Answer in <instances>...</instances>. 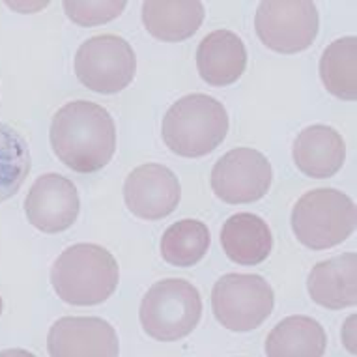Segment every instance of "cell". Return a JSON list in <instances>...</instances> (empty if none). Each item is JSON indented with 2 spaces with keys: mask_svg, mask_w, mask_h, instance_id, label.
<instances>
[{
  "mask_svg": "<svg viewBox=\"0 0 357 357\" xmlns=\"http://www.w3.org/2000/svg\"><path fill=\"white\" fill-rule=\"evenodd\" d=\"M54 155L79 174L98 172L116 150V126L105 107L92 101H70L54 112L49 129Z\"/></svg>",
  "mask_w": 357,
  "mask_h": 357,
  "instance_id": "6da1fadb",
  "label": "cell"
},
{
  "mask_svg": "<svg viewBox=\"0 0 357 357\" xmlns=\"http://www.w3.org/2000/svg\"><path fill=\"white\" fill-rule=\"evenodd\" d=\"M120 281L116 258L105 247L77 243L60 252L51 268V284L62 301L92 307L111 298Z\"/></svg>",
  "mask_w": 357,
  "mask_h": 357,
  "instance_id": "7a4b0ae2",
  "label": "cell"
},
{
  "mask_svg": "<svg viewBox=\"0 0 357 357\" xmlns=\"http://www.w3.org/2000/svg\"><path fill=\"white\" fill-rule=\"evenodd\" d=\"M229 133V112L208 94H188L169 107L161 135L170 152L182 158H202L215 150Z\"/></svg>",
  "mask_w": 357,
  "mask_h": 357,
  "instance_id": "3957f363",
  "label": "cell"
},
{
  "mask_svg": "<svg viewBox=\"0 0 357 357\" xmlns=\"http://www.w3.org/2000/svg\"><path fill=\"white\" fill-rule=\"evenodd\" d=\"M292 230L299 243L314 251L339 245L356 230L354 200L339 189L307 191L294 206Z\"/></svg>",
  "mask_w": 357,
  "mask_h": 357,
  "instance_id": "277c9868",
  "label": "cell"
},
{
  "mask_svg": "<svg viewBox=\"0 0 357 357\" xmlns=\"http://www.w3.org/2000/svg\"><path fill=\"white\" fill-rule=\"evenodd\" d=\"M200 317V294L185 279H163L152 284L139 310L144 333L161 342H174L193 333Z\"/></svg>",
  "mask_w": 357,
  "mask_h": 357,
  "instance_id": "5b68a950",
  "label": "cell"
},
{
  "mask_svg": "<svg viewBox=\"0 0 357 357\" xmlns=\"http://www.w3.org/2000/svg\"><path fill=\"white\" fill-rule=\"evenodd\" d=\"M275 305L273 288L252 273L222 275L211 290V310L222 328L245 333L260 328Z\"/></svg>",
  "mask_w": 357,
  "mask_h": 357,
  "instance_id": "8992f818",
  "label": "cell"
},
{
  "mask_svg": "<svg viewBox=\"0 0 357 357\" xmlns=\"http://www.w3.org/2000/svg\"><path fill=\"white\" fill-rule=\"evenodd\" d=\"M73 68L77 79L88 90L98 94H118L135 77V51L122 36H94L77 49Z\"/></svg>",
  "mask_w": 357,
  "mask_h": 357,
  "instance_id": "52a82bcc",
  "label": "cell"
},
{
  "mask_svg": "<svg viewBox=\"0 0 357 357\" xmlns=\"http://www.w3.org/2000/svg\"><path fill=\"white\" fill-rule=\"evenodd\" d=\"M318 10L310 0H266L258 4L255 29L266 47L282 54L301 53L318 36Z\"/></svg>",
  "mask_w": 357,
  "mask_h": 357,
  "instance_id": "ba28073f",
  "label": "cell"
},
{
  "mask_svg": "<svg viewBox=\"0 0 357 357\" xmlns=\"http://www.w3.org/2000/svg\"><path fill=\"white\" fill-rule=\"evenodd\" d=\"M273 170L255 148H234L211 169V191L227 204H251L270 191Z\"/></svg>",
  "mask_w": 357,
  "mask_h": 357,
  "instance_id": "9c48e42d",
  "label": "cell"
},
{
  "mask_svg": "<svg viewBox=\"0 0 357 357\" xmlns=\"http://www.w3.org/2000/svg\"><path fill=\"white\" fill-rule=\"evenodd\" d=\"M182 199L178 176L165 165L146 163L137 167L123 182V200L139 219L159 221L170 215Z\"/></svg>",
  "mask_w": 357,
  "mask_h": 357,
  "instance_id": "30bf717a",
  "label": "cell"
},
{
  "mask_svg": "<svg viewBox=\"0 0 357 357\" xmlns=\"http://www.w3.org/2000/svg\"><path fill=\"white\" fill-rule=\"evenodd\" d=\"M81 200L77 188L66 176L41 174L24 197V213L34 229L45 234L64 232L79 217Z\"/></svg>",
  "mask_w": 357,
  "mask_h": 357,
  "instance_id": "8fae6325",
  "label": "cell"
},
{
  "mask_svg": "<svg viewBox=\"0 0 357 357\" xmlns=\"http://www.w3.org/2000/svg\"><path fill=\"white\" fill-rule=\"evenodd\" d=\"M51 357H118L120 342L111 324L98 317H64L47 335Z\"/></svg>",
  "mask_w": 357,
  "mask_h": 357,
  "instance_id": "7c38bea8",
  "label": "cell"
},
{
  "mask_svg": "<svg viewBox=\"0 0 357 357\" xmlns=\"http://www.w3.org/2000/svg\"><path fill=\"white\" fill-rule=\"evenodd\" d=\"M294 163L305 176L326 180L342 169L346 158L344 139L339 131L324 123L305 128L294 141Z\"/></svg>",
  "mask_w": 357,
  "mask_h": 357,
  "instance_id": "4fadbf2b",
  "label": "cell"
},
{
  "mask_svg": "<svg viewBox=\"0 0 357 357\" xmlns=\"http://www.w3.org/2000/svg\"><path fill=\"white\" fill-rule=\"evenodd\" d=\"M307 290L320 307L340 310L357 303V257L342 252L339 257L318 262L309 273Z\"/></svg>",
  "mask_w": 357,
  "mask_h": 357,
  "instance_id": "5bb4252c",
  "label": "cell"
},
{
  "mask_svg": "<svg viewBox=\"0 0 357 357\" xmlns=\"http://www.w3.org/2000/svg\"><path fill=\"white\" fill-rule=\"evenodd\" d=\"M245 68L247 49L234 32L213 30L199 43L197 70L211 86H229L243 75Z\"/></svg>",
  "mask_w": 357,
  "mask_h": 357,
  "instance_id": "9a60e30c",
  "label": "cell"
},
{
  "mask_svg": "<svg viewBox=\"0 0 357 357\" xmlns=\"http://www.w3.org/2000/svg\"><path fill=\"white\" fill-rule=\"evenodd\" d=\"M225 255L240 266H257L270 257L273 238L270 225L255 213H236L221 229Z\"/></svg>",
  "mask_w": 357,
  "mask_h": 357,
  "instance_id": "2e32d148",
  "label": "cell"
},
{
  "mask_svg": "<svg viewBox=\"0 0 357 357\" xmlns=\"http://www.w3.org/2000/svg\"><path fill=\"white\" fill-rule=\"evenodd\" d=\"M204 21V4L199 0H148L142 4V23L161 41H183L200 29Z\"/></svg>",
  "mask_w": 357,
  "mask_h": 357,
  "instance_id": "e0dca14e",
  "label": "cell"
},
{
  "mask_svg": "<svg viewBox=\"0 0 357 357\" xmlns=\"http://www.w3.org/2000/svg\"><path fill=\"white\" fill-rule=\"evenodd\" d=\"M326 346L328 337L320 322L294 314L271 329L264 350L268 357H322Z\"/></svg>",
  "mask_w": 357,
  "mask_h": 357,
  "instance_id": "ac0fdd59",
  "label": "cell"
},
{
  "mask_svg": "<svg viewBox=\"0 0 357 357\" xmlns=\"http://www.w3.org/2000/svg\"><path fill=\"white\" fill-rule=\"evenodd\" d=\"M357 40L356 36L339 38L324 49L320 79L329 94L344 101L357 98Z\"/></svg>",
  "mask_w": 357,
  "mask_h": 357,
  "instance_id": "d6986e66",
  "label": "cell"
},
{
  "mask_svg": "<svg viewBox=\"0 0 357 357\" xmlns=\"http://www.w3.org/2000/svg\"><path fill=\"white\" fill-rule=\"evenodd\" d=\"M210 230L197 219L172 222L161 236V257L176 268H191L200 262L210 249Z\"/></svg>",
  "mask_w": 357,
  "mask_h": 357,
  "instance_id": "ffe728a7",
  "label": "cell"
},
{
  "mask_svg": "<svg viewBox=\"0 0 357 357\" xmlns=\"http://www.w3.org/2000/svg\"><path fill=\"white\" fill-rule=\"evenodd\" d=\"M32 159L23 135L0 123V202L12 199L29 178Z\"/></svg>",
  "mask_w": 357,
  "mask_h": 357,
  "instance_id": "44dd1931",
  "label": "cell"
},
{
  "mask_svg": "<svg viewBox=\"0 0 357 357\" xmlns=\"http://www.w3.org/2000/svg\"><path fill=\"white\" fill-rule=\"evenodd\" d=\"M126 0H66V15L81 26H96L116 19L126 10Z\"/></svg>",
  "mask_w": 357,
  "mask_h": 357,
  "instance_id": "7402d4cb",
  "label": "cell"
},
{
  "mask_svg": "<svg viewBox=\"0 0 357 357\" xmlns=\"http://www.w3.org/2000/svg\"><path fill=\"white\" fill-rule=\"evenodd\" d=\"M340 337H342V344H344L346 350L350 354H356V317L354 314L342 324Z\"/></svg>",
  "mask_w": 357,
  "mask_h": 357,
  "instance_id": "603a6c76",
  "label": "cell"
},
{
  "mask_svg": "<svg viewBox=\"0 0 357 357\" xmlns=\"http://www.w3.org/2000/svg\"><path fill=\"white\" fill-rule=\"evenodd\" d=\"M8 6L13 8V10H17V12L32 13L41 10V8H47L49 2H8Z\"/></svg>",
  "mask_w": 357,
  "mask_h": 357,
  "instance_id": "cb8c5ba5",
  "label": "cell"
},
{
  "mask_svg": "<svg viewBox=\"0 0 357 357\" xmlns=\"http://www.w3.org/2000/svg\"><path fill=\"white\" fill-rule=\"evenodd\" d=\"M0 357H36L34 354L23 350V348H10V350L0 351Z\"/></svg>",
  "mask_w": 357,
  "mask_h": 357,
  "instance_id": "d4e9b609",
  "label": "cell"
},
{
  "mask_svg": "<svg viewBox=\"0 0 357 357\" xmlns=\"http://www.w3.org/2000/svg\"><path fill=\"white\" fill-rule=\"evenodd\" d=\"M2 307H4V303H2V298H0V314H2Z\"/></svg>",
  "mask_w": 357,
  "mask_h": 357,
  "instance_id": "484cf974",
  "label": "cell"
}]
</instances>
